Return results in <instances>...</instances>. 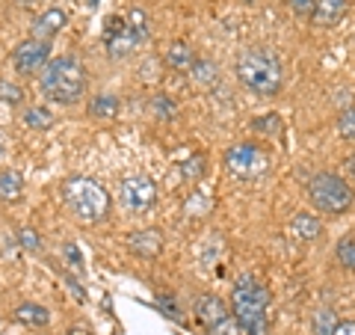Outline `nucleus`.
<instances>
[{"mask_svg": "<svg viewBox=\"0 0 355 335\" xmlns=\"http://www.w3.org/2000/svg\"><path fill=\"white\" fill-rule=\"evenodd\" d=\"M234 74L249 92L261 95V98L275 95L282 89V81H284L282 60L275 57L270 48H246L237 57Z\"/></svg>", "mask_w": 355, "mask_h": 335, "instance_id": "obj_1", "label": "nucleus"}, {"mask_svg": "<svg viewBox=\"0 0 355 335\" xmlns=\"http://www.w3.org/2000/svg\"><path fill=\"white\" fill-rule=\"evenodd\" d=\"M42 92L51 98L53 104L71 107L86 95V69L83 63H77L74 57H60L51 60L39 74Z\"/></svg>", "mask_w": 355, "mask_h": 335, "instance_id": "obj_2", "label": "nucleus"}, {"mask_svg": "<svg viewBox=\"0 0 355 335\" xmlns=\"http://www.w3.org/2000/svg\"><path fill=\"white\" fill-rule=\"evenodd\" d=\"M270 291L254 282V279H240L231 291V315L240 323L243 335H266L270 329Z\"/></svg>", "mask_w": 355, "mask_h": 335, "instance_id": "obj_3", "label": "nucleus"}, {"mask_svg": "<svg viewBox=\"0 0 355 335\" xmlns=\"http://www.w3.org/2000/svg\"><path fill=\"white\" fill-rule=\"evenodd\" d=\"M62 199L80 222H101L110 214V193L95 178L74 175L62 184Z\"/></svg>", "mask_w": 355, "mask_h": 335, "instance_id": "obj_4", "label": "nucleus"}, {"mask_svg": "<svg viewBox=\"0 0 355 335\" xmlns=\"http://www.w3.org/2000/svg\"><path fill=\"white\" fill-rule=\"evenodd\" d=\"M308 199L320 214H329V217H338V214H347L355 202V190L347 178H340L335 172H317L314 178L308 181Z\"/></svg>", "mask_w": 355, "mask_h": 335, "instance_id": "obj_5", "label": "nucleus"}, {"mask_svg": "<svg viewBox=\"0 0 355 335\" xmlns=\"http://www.w3.org/2000/svg\"><path fill=\"white\" fill-rule=\"evenodd\" d=\"M119 202L130 214H146L157 202V187L148 175H128L119 184Z\"/></svg>", "mask_w": 355, "mask_h": 335, "instance_id": "obj_6", "label": "nucleus"}, {"mask_svg": "<svg viewBox=\"0 0 355 335\" xmlns=\"http://www.w3.org/2000/svg\"><path fill=\"white\" fill-rule=\"evenodd\" d=\"M225 170L234 178H254L266 170V158L254 142H237L225 152Z\"/></svg>", "mask_w": 355, "mask_h": 335, "instance_id": "obj_7", "label": "nucleus"}, {"mask_svg": "<svg viewBox=\"0 0 355 335\" xmlns=\"http://www.w3.org/2000/svg\"><path fill=\"white\" fill-rule=\"evenodd\" d=\"M51 63V42H42V39H24L12 51V69L18 74H42V69Z\"/></svg>", "mask_w": 355, "mask_h": 335, "instance_id": "obj_8", "label": "nucleus"}, {"mask_svg": "<svg viewBox=\"0 0 355 335\" xmlns=\"http://www.w3.org/2000/svg\"><path fill=\"white\" fill-rule=\"evenodd\" d=\"M104 44L110 51V57H128V54L137 48V36L130 33L125 15H110L104 21Z\"/></svg>", "mask_w": 355, "mask_h": 335, "instance_id": "obj_9", "label": "nucleus"}, {"mask_svg": "<svg viewBox=\"0 0 355 335\" xmlns=\"http://www.w3.org/2000/svg\"><path fill=\"white\" fill-rule=\"evenodd\" d=\"M347 9H349V0H314V9H311V15L308 21L314 27H338L343 15H347Z\"/></svg>", "mask_w": 355, "mask_h": 335, "instance_id": "obj_10", "label": "nucleus"}, {"mask_svg": "<svg viewBox=\"0 0 355 335\" xmlns=\"http://www.w3.org/2000/svg\"><path fill=\"white\" fill-rule=\"evenodd\" d=\"M65 24H69V13L60 9V6H51V9H44L36 21H33V33H30V36L42 39V42H51L57 33L65 30Z\"/></svg>", "mask_w": 355, "mask_h": 335, "instance_id": "obj_11", "label": "nucleus"}, {"mask_svg": "<svg viewBox=\"0 0 355 335\" xmlns=\"http://www.w3.org/2000/svg\"><path fill=\"white\" fill-rule=\"evenodd\" d=\"M128 250L139 259H157L163 252V231L157 229H139L128 234Z\"/></svg>", "mask_w": 355, "mask_h": 335, "instance_id": "obj_12", "label": "nucleus"}, {"mask_svg": "<svg viewBox=\"0 0 355 335\" xmlns=\"http://www.w3.org/2000/svg\"><path fill=\"white\" fill-rule=\"evenodd\" d=\"M196 320L202 323L205 329H210V327H216L219 320H225L228 315H231V309L222 303L219 297H214V294H205V297H198L196 300Z\"/></svg>", "mask_w": 355, "mask_h": 335, "instance_id": "obj_13", "label": "nucleus"}, {"mask_svg": "<svg viewBox=\"0 0 355 335\" xmlns=\"http://www.w3.org/2000/svg\"><path fill=\"white\" fill-rule=\"evenodd\" d=\"M291 231L296 234L299 240H305V243H314L320 234H323V222H320V217H314V214H293V220H291Z\"/></svg>", "mask_w": 355, "mask_h": 335, "instance_id": "obj_14", "label": "nucleus"}, {"mask_svg": "<svg viewBox=\"0 0 355 335\" xmlns=\"http://www.w3.org/2000/svg\"><path fill=\"white\" fill-rule=\"evenodd\" d=\"M163 60H166V65H169L172 72H190L193 63H196V51L187 42H172L169 48H166Z\"/></svg>", "mask_w": 355, "mask_h": 335, "instance_id": "obj_15", "label": "nucleus"}, {"mask_svg": "<svg viewBox=\"0 0 355 335\" xmlns=\"http://www.w3.org/2000/svg\"><path fill=\"white\" fill-rule=\"evenodd\" d=\"M190 81L198 86V89H214L219 83V65L214 60H198L193 63V69H190Z\"/></svg>", "mask_w": 355, "mask_h": 335, "instance_id": "obj_16", "label": "nucleus"}, {"mask_svg": "<svg viewBox=\"0 0 355 335\" xmlns=\"http://www.w3.org/2000/svg\"><path fill=\"white\" fill-rule=\"evenodd\" d=\"M89 116L92 119H116L119 116V98L116 95H110V92H98L89 98Z\"/></svg>", "mask_w": 355, "mask_h": 335, "instance_id": "obj_17", "label": "nucleus"}, {"mask_svg": "<svg viewBox=\"0 0 355 335\" xmlns=\"http://www.w3.org/2000/svg\"><path fill=\"white\" fill-rule=\"evenodd\" d=\"M24 196V175L18 170H3L0 172V199L3 202H18Z\"/></svg>", "mask_w": 355, "mask_h": 335, "instance_id": "obj_18", "label": "nucleus"}, {"mask_svg": "<svg viewBox=\"0 0 355 335\" xmlns=\"http://www.w3.org/2000/svg\"><path fill=\"white\" fill-rule=\"evenodd\" d=\"M21 122H24V128H30V131H51L53 122H57V116H53L48 107L36 104V107H27V110H24Z\"/></svg>", "mask_w": 355, "mask_h": 335, "instance_id": "obj_19", "label": "nucleus"}, {"mask_svg": "<svg viewBox=\"0 0 355 335\" xmlns=\"http://www.w3.org/2000/svg\"><path fill=\"white\" fill-rule=\"evenodd\" d=\"M15 320L24 323V327H44L51 320V311L39 303H21L15 309Z\"/></svg>", "mask_w": 355, "mask_h": 335, "instance_id": "obj_20", "label": "nucleus"}, {"mask_svg": "<svg viewBox=\"0 0 355 335\" xmlns=\"http://www.w3.org/2000/svg\"><path fill=\"white\" fill-rule=\"evenodd\" d=\"M125 21H128L130 33L137 36V42H146L151 36V21H148V15L142 13V9H130V13L125 15Z\"/></svg>", "mask_w": 355, "mask_h": 335, "instance_id": "obj_21", "label": "nucleus"}, {"mask_svg": "<svg viewBox=\"0 0 355 335\" xmlns=\"http://www.w3.org/2000/svg\"><path fill=\"white\" fill-rule=\"evenodd\" d=\"M338 315L331 309H317L314 311V320H311V329H314V335H331L338 327Z\"/></svg>", "mask_w": 355, "mask_h": 335, "instance_id": "obj_22", "label": "nucleus"}, {"mask_svg": "<svg viewBox=\"0 0 355 335\" xmlns=\"http://www.w3.org/2000/svg\"><path fill=\"white\" fill-rule=\"evenodd\" d=\"M335 259L343 270H352L355 273V238H340L338 247H335Z\"/></svg>", "mask_w": 355, "mask_h": 335, "instance_id": "obj_23", "label": "nucleus"}, {"mask_svg": "<svg viewBox=\"0 0 355 335\" xmlns=\"http://www.w3.org/2000/svg\"><path fill=\"white\" fill-rule=\"evenodd\" d=\"M151 113L157 116L160 122H172L178 116V107H175V101L169 95H154L151 98Z\"/></svg>", "mask_w": 355, "mask_h": 335, "instance_id": "obj_24", "label": "nucleus"}, {"mask_svg": "<svg viewBox=\"0 0 355 335\" xmlns=\"http://www.w3.org/2000/svg\"><path fill=\"white\" fill-rule=\"evenodd\" d=\"M0 101L9 104V107H18L21 101H24V89H21L18 83H12L9 77H0Z\"/></svg>", "mask_w": 355, "mask_h": 335, "instance_id": "obj_25", "label": "nucleus"}, {"mask_svg": "<svg viewBox=\"0 0 355 335\" xmlns=\"http://www.w3.org/2000/svg\"><path fill=\"white\" fill-rule=\"evenodd\" d=\"M335 128L343 140H355V107H347V110H340L338 113V122H335Z\"/></svg>", "mask_w": 355, "mask_h": 335, "instance_id": "obj_26", "label": "nucleus"}, {"mask_svg": "<svg viewBox=\"0 0 355 335\" xmlns=\"http://www.w3.org/2000/svg\"><path fill=\"white\" fill-rule=\"evenodd\" d=\"M15 240L24 247L27 252H42V234L36 231V229H18V234H15Z\"/></svg>", "mask_w": 355, "mask_h": 335, "instance_id": "obj_27", "label": "nucleus"}, {"mask_svg": "<svg viewBox=\"0 0 355 335\" xmlns=\"http://www.w3.org/2000/svg\"><path fill=\"white\" fill-rule=\"evenodd\" d=\"M154 306H157L166 318L181 320V306H178V300H175V297H169V294H157V297H154Z\"/></svg>", "mask_w": 355, "mask_h": 335, "instance_id": "obj_28", "label": "nucleus"}, {"mask_svg": "<svg viewBox=\"0 0 355 335\" xmlns=\"http://www.w3.org/2000/svg\"><path fill=\"white\" fill-rule=\"evenodd\" d=\"M62 259H65V264L71 267V270H77V273H83V252L74 247V243L69 240V243H62Z\"/></svg>", "mask_w": 355, "mask_h": 335, "instance_id": "obj_29", "label": "nucleus"}, {"mask_svg": "<svg viewBox=\"0 0 355 335\" xmlns=\"http://www.w3.org/2000/svg\"><path fill=\"white\" fill-rule=\"evenodd\" d=\"M205 166H207L205 154H193L187 163H181V175L184 178H202L205 175Z\"/></svg>", "mask_w": 355, "mask_h": 335, "instance_id": "obj_30", "label": "nucleus"}, {"mask_svg": "<svg viewBox=\"0 0 355 335\" xmlns=\"http://www.w3.org/2000/svg\"><path fill=\"white\" fill-rule=\"evenodd\" d=\"M207 335H243V329H240V323L234 320V315H228L225 320H219L216 327H210Z\"/></svg>", "mask_w": 355, "mask_h": 335, "instance_id": "obj_31", "label": "nucleus"}, {"mask_svg": "<svg viewBox=\"0 0 355 335\" xmlns=\"http://www.w3.org/2000/svg\"><path fill=\"white\" fill-rule=\"evenodd\" d=\"M254 131H258V133H279L282 131V119L275 113L261 116V119H254Z\"/></svg>", "mask_w": 355, "mask_h": 335, "instance_id": "obj_32", "label": "nucleus"}, {"mask_svg": "<svg viewBox=\"0 0 355 335\" xmlns=\"http://www.w3.org/2000/svg\"><path fill=\"white\" fill-rule=\"evenodd\" d=\"M291 9L296 15H311V9H314V0H291Z\"/></svg>", "mask_w": 355, "mask_h": 335, "instance_id": "obj_33", "label": "nucleus"}, {"mask_svg": "<svg viewBox=\"0 0 355 335\" xmlns=\"http://www.w3.org/2000/svg\"><path fill=\"white\" fill-rule=\"evenodd\" d=\"M65 276V282H69V288H71V294L77 297V300H80V303H83V300H86V291H83V288H80V282H77V279L74 276H69V273H62Z\"/></svg>", "mask_w": 355, "mask_h": 335, "instance_id": "obj_34", "label": "nucleus"}, {"mask_svg": "<svg viewBox=\"0 0 355 335\" xmlns=\"http://www.w3.org/2000/svg\"><path fill=\"white\" fill-rule=\"evenodd\" d=\"M331 335H355V320H340Z\"/></svg>", "mask_w": 355, "mask_h": 335, "instance_id": "obj_35", "label": "nucleus"}, {"mask_svg": "<svg viewBox=\"0 0 355 335\" xmlns=\"http://www.w3.org/2000/svg\"><path fill=\"white\" fill-rule=\"evenodd\" d=\"M343 172H347V175L352 178V181H355V154H349V158L343 161Z\"/></svg>", "mask_w": 355, "mask_h": 335, "instance_id": "obj_36", "label": "nucleus"}, {"mask_svg": "<svg viewBox=\"0 0 355 335\" xmlns=\"http://www.w3.org/2000/svg\"><path fill=\"white\" fill-rule=\"evenodd\" d=\"M69 335H92V329H89V327H80V323H74V327L69 329Z\"/></svg>", "mask_w": 355, "mask_h": 335, "instance_id": "obj_37", "label": "nucleus"}, {"mask_svg": "<svg viewBox=\"0 0 355 335\" xmlns=\"http://www.w3.org/2000/svg\"><path fill=\"white\" fill-rule=\"evenodd\" d=\"M243 3H254V0H243Z\"/></svg>", "mask_w": 355, "mask_h": 335, "instance_id": "obj_38", "label": "nucleus"}]
</instances>
